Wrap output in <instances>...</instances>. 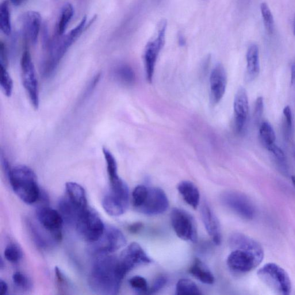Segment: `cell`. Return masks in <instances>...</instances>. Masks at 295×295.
Instances as JSON below:
<instances>
[{
    "instance_id": "6da1fadb",
    "label": "cell",
    "mask_w": 295,
    "mask_h": 295,
    "mask_svg": "<svg viewBox=\"0 0 295 295\" xmlns=\"http://www.w3.org/2000/svg\"><path fill=\"white\" fill-rule=\"evenodd\" d=\"M125 276L119 264L118 258L107 255L98 256L91 268L89 285L95 293L117 294Z\"/></svg>"
},
{
    "instance_id": "7a4b0ae2",
    "label": "cell",
    "mask_w": 295,
    "mask_h": 295,
    "mask_svg": "<svg viewBox=\"0 0 295 295\" xmlns=\"http://www.w3.org/2000/svg\"><path fill=\"white\" fill-rule=\"evenodd\" d=\"M86 22L87 17H84L79 24L62 39L51 42L45 48L47 55L42 61L41 67V74L44 78H49L54 74L69 49L82 34L86 28Z\"/></svg>"
},
{
    "instance_id": "3957f363",
    "label": "cell",
    "mask_w": 295,
    "mask_h": 295,
    "mask_svg": "<svg viewBox=\"0 0 295 295\" xmlns=\"http://www.w3.org/2000/svg\"><path fill=\"white\" fill-rule=\"evenodd\" d=\"M9 178L12 188L23 201L32 204L39 200L41 191L35 172L24 165L14 167L9 172Z\"/></svg>"
},
{
    "instance_id": "277c9868",
    "label": "cell",
    "mask_w": 295,
    "mask_h": 295,
    "mask_svg": "<svg viewBox=\"0 0 295 295\" xmlns=\"http://www.w3.org/2000/svg\"><path fill=\"white\" fill-rule=\"evenodd\" d=\"M74 226L79 235L92 243L100 238L105 229L100 216L89 207L79 214Z\"/></svg>"
},
{
    "instance_id": "5b68a950",
    "label": "cell",
    "mask_w": 295,
    "mask_h": 295,
    "mask_svg": "<svg viewBox=\"0 0 295 295\" xmlns=\"http://www.w3.org/2000/svg\"><path fill=\"white\" fill-rule=\"evenodd\" d=\"M129 190L127 184L123 180L116 185L110 186V190L102 200V206L105 212L111 216H121L129 207Z\"/></svg>"
},
{
    "instance_id": "8992f818",
    "label": "cell",
    "mask_w": 295,
    "mask_h": 295,
    "mask_svg": "<svg viewBox=\"0 0 295 295\" xmlns=\"http://www.w3.org/2000/svg\"><path fill=\"white\" fill-rule=\"evenodd\" d=\"M258 277L267 286L279 294H289L291 282L289 275L281 266L274 263L266 264L258 271Z\"/></svg>"
},
{
    "instance_id": "52a82bcc",
    "label": "cell",
    "mask_w": 295,
    "mask_h": 295,
    "mask_svg": "<svg viewBox=\"0 0 295 295\" xmlns=\"http://www.w3.org/2000/svg\"><path fill=\"white\" fill-rule=\"evenodd\" d=\"M21 65L24 86L34 109H38L40 106L39 86L36 68L29 50H25L23 53Z\"/></svg>"
},
{
    "instance_id": "ba28073f",
    "label": "cell",
    "mask_w": 295,
    "mask_h": 295,
    "mask_svg": "<svg viewBox=\"0 0 295 295\" xmlns=\"http://www.w3.org/2000/svg\"><path fill=\"white\" fill-rule=\"evenodd\" d=\"M166 29V21H161L156 38L149 42L145 48L144 63L146 77L149 83L152 82L156 61L165 44Z\"/></svg>"
},
{
    "instance_id": "9c48e42d",
    "label": "cell",
    "mask_w": 295,
    "mask_h": 295,
    "mask_svg": "<svg viewBox=\"0 0 295 295\" xmlns=\"http://www.w3.org/2000/svg\"><path fill=\"white\" fill-rule=\"evenodd\" d=\"M126 243L124 233L114 226H108L100 238L93 243V251L98 256L107 255L123 247Z\"/></svg>"
},
{
    "instance_id": "30bf717a",
    "label": "cell",
    "mask_w": 295,
    "mask_h": 295,
    "mask_svg": "<svg viewBox=\"0 0 295 295\" xmlns=\"http://www.w3.org/2000/svg\"><path fill=\"white\" fill-rule=\"evenodd\" d=\"M171 221L176 234L182 240L196 242L197 232L193 218L181 209L174 208L171 213Z\"/></svg>"
},
{
    "instance_id": "8fae6325",
    "label": "cell",
    "mask_w": 295,
    "mask_h": 295,
    "mask_svg": "<svg viewBox=\"0 0 295 295\" xmlns=\"http://www.w3.org/2000/svg\"><path fill=\"white\" fill-rule=\"evenodd\" d=\"M37 217L38 224L49 232L57 242L62 239L64 220L59 211L47 206H42L37 210Z\"/></svg>"
},
{
    "instance_id": "7c38bea8",
    "label": "cell",
    "mask_w": 295,
    "mask_h": 295,
    "mask_svg": "<svg viewBox=\"0 0 295 295\" xmlns=\"http://www.w3.org/2000/svg\"><path fill=\"white\" fill-rule=\"evenodd\" d=\"M223 204L237 215L246 220H252L255 216V209L246 195L237 191H227L221 197Z\"/></svg>"
},
{
    "instance_id": "4fadbf2b",
    "label": "cell",
    "mask_w": 295,
    "mask_h": 295,
    "mask_svg": "<svg viewBox=\"0 0 295 295\" xmlns=\"http://www.w3.org/2000/svg\"><path fill=\"white\" fill-rule=\"evenodd\" d=\"M168 206L169 202L168 198L162 189L159 187H148L146 197L137 210L147 215H158L165 212Z\"/></svg>"
},
{
    "instance_id": "5bb4252c",
    "label": "cell",
    "mask_w": 295,
    "mask_h": 295,
    "mask_svg": "<svg viewBox=\"0 0 295 295\" xmlns=\"http://www.w3.org/2000/svg\"><path fill=\"white\" fill-rule=\"evenodd\" d=\"M118 261L122 271L126 275L135 267L151 262V259L139 244L133 242L122 251Z\"/></svg>"
},
{
    "instance_id": "9a60e30c",
    "label": "cell",
    "mask_w": 295,
    "mask_h": 295,
    "mask_svg": "<svg viewBox=\"0 0 295 295\" xmlns=\"http://www.w3.org/2000/svg\"><path fill=\"white\" fill-rule=\"evenodd\" d=\"M21 24L23 36L28 43L35 45L39 37L42 18L39 13L30 11L22 15Z\"/></svg>"
},
{
    "instance_id": "2e32d148",
    "label": "cell",
    "mask_w": 295,
    "mask_h": 295,
    "mask_svg": "<svg viewBox=\"0 0 295 295\" xmlns=\"http://www.w3.org/2000/svg\"><path fill=\"white\" fill-rule=\"evenodd\" d=\"M227 84V73L223 65L218 64L213 68L210 76V95L213 104H217L223 98Z\"/></svg>"
},
{
    "instance_id": "e0dca14e",
    "label": "cell",
    "mask_w": 295,
    "mask_h": 295,
    "mask_svg": "<svg viewBox=\"0 0 295 295\" xmlns=\"http://www.w3.org/2000/svg\"><path fill=\"white\" fill-rule=\"evenodd\" d=\"M227 264L233 271L246 273L254 269L260 263L250 252L242 250H233L228 256Z\"/></svg>"
},
{
    "instance_id": "ac0fdd59",
    "label": "cell",
    "mask_w": 295,
    "mask_h": 295,
    "mask_svg": "<svg viewBox=\"0 0 295 295\" xmlns=\"http://www.w3.org/2000/svg\"><path fill=\"white\" fill-rule=\"evenodd\" d=\"M229 244L233 250H242L254 255L260 263L263 259V248L256 240L242 233H235L229 237Z\"/></svg>"
},
{
    "instance_id": "d6986e66",
    "label": "cell",
    "mask_w": 295,
    "mask_h": 295,
    "mask_svg": "<svg viewBox=\"0 0 295 295\" xmlns=\"http://www.w3.org/2000/svg\"><path fill=\"white\" fill-rule=\"evenodd\" d=\"M233 110L235 130L237 133H241L246 126L249 110L247 92L243 87H240L235 95Z\"/></svg>"
},
{
    "instance_id": "ffe728a7",
    "label": "cell",
    "mask_w": 295,
    "mask_h": 295,
    "mask_svg": "<svg viewBox=\"0 0 295 295\" xmlns=\"http://www.w3.org/2000/svg\"><path fill=\"white\" fill-rule=\"evenodd\" d=\"M201 216L203 223L207 232L211 237L213 242L219 245L221 242V228L215 214L206 201L202 203L201 207Z\"/></svg>"
},
{
    "instance_id": "44dd1931",
    "label": "cell",
    "mask_w": 295,
    "mask_h": 295,
    "mask_svg": "<svg viewBox=\"0 0 295 295\" xmlns=\"http://www.w3.org/2000/svg\"><path fill=\"white\" fill-rule=\"evenodd\" d=\"M65 187L67 195L65 197L73 206L80 210L88 208L86 191L81 185L76 182H69Z\"/></svg>"
},
{
    "instance_id": "7402d4cb",
    "label": "cell",
    "mask_w": 295,
    "mask_h": 295,
    "mask_svg": "<svg viewBox=\"0 0 295 295\" xmlns=\"http://www.w3.org/2000/svg\"><path fill=\"white\" fill-rule=\"evenodd\" d=\"M246 80L248 82L254 80L260 72L259 49L257 45L252 44L248 47L246 53Z\"/></svg>"
},
{
    "instance_id": "603a6c76",
    "label": "cell",
    "mask_w": 295,
    "mask_h": 295,
    "mask_svg": "<svg viewBox=\"0 0 295 295\" xmlns=\"http://www.w3.org/2000/svg\"><path fill=\"white\" fill-rule=\"evenodd\" d=\"M178 190L187 204L194 209L197 208L200 204V192L194 183L188 181H182L179 184Z\"/></svg>"
},
{
    "instance_id": "cb8c5ba5",
    "label": "cell",
    "mask_w": 295,
    "mask_h": 295,
    "mask_svg": "<svg viewBox=\"0 0 295 295\" xmlns=\"http://www.w3.org/2000/svg\"><path fill=\"white\" fill-rule=\"evenodd\" d=\"M190 273L202 283L212 284L214 281L213 275L201 260L197 258L194 260L190 268Z\"/></svg>"
},
{
    "instance_id": "d4e9b609",
    "label": "cell",
    "mask_w": 295,
    "mask_h": 295,
    "mask_svg": "<svg viewBox=\"0 0 295 295\" xmlns=\"http://www.w3.org/2000/svg\"><path fill=\"white\" fill-rule=\"evenodd\" d=\"M60 17L57 26V34L62 37L74 15V7L70 3H65L61 9Z\"/></svg>"
},
{
    "instance_id": "484cf974",
    "label": "cell",
    "mask_w": 295,
    "mask_h": 295,
    "mask_svg": "<svg viewBox=\"0 0 295 295\" xmlns=\"http://www.w3.org/2000/svg\"><path fill=\"white\" fill-rule=\"evenodd\" d=\"M114 78L118 82L125 86H130L135 83V73L133 69L128 65H118L114 71Z\"/></svg>"
},
{
    "instance_id": "4316f807",
    "label": "cell",
    "mask_w": 295,
    "mask_h": 295,
    "mask_svg": "<svg viewBox=\"0 0 295 295\" xmlns=\"http://www.w3.org/2000/svg\"><path fill=\"white\" fill-rule=\"evenodd\" d=\"M103 153L107 164V171L108 174L110 183L118 181L121 178L118 174V167L116 159L108 149L103 148Z\"/></svg>"
},
{
    "instance_id": "83f0119b",
    "label": "cell",
    "mask_w": 295,
    "mask_h": 295,
    "mask_svg": "<svg viewBox=\"0 0 295 295\" xmlns=\"http://www.w3.org/2000/svg\"><path fill=\"white\" fill-rule=\"evenodd\" d=\"M0 29L7 36H10L12 32L10 10L7 1H4L0 6Z\"/></svg>"
},
{
    "instance_id": "f1b7e54d",
    "label": "cell",
    "mask_w": 295,
    "mask_h": 295,
    "mask_svg": "<svg viewBox=\"0 0 295 295\" xmlns=\"http://www.w3.org/2000/svg\"><path fill=\"white\" fill-rule=\"evenodd\" d=\"M176 294L178 295H199L200 290L195 283L190 279L183 278L179 279L176 286Z\"/></svg>"
},
{
    "instance_id": "f546056e",
    "label": "cell",
    "mask_w": 295,
    "mask_h": 295,
    "mask_svg": "<svg viewBox=\"0 0 295 295\" xmlns=\"http://www.w3.org/2000/svg\"><path fill=\"white\" fill-rule=\"evenodd\" d=\"M259 133L260 141L266 148L275 143V134L269 122L264 121L260 124Z\"/></svg>"
},
{
    "instance_id": "4dcf8cb0",
    "label": "cell",
    "mask_w": 295,
    "mask_h": 295,
    "mask_svg": "<svg viewBox=\"0 0 295 295\" xmlns=\"http://www.w3.org/2000/svg\"><path fill=\"white\" fill-rule=\"evenodd\" d=\"M276 162L278 167L283 174H288V166H287L285 155L282 149L275 143L266 147Z\"/></svg>"
},
{
    "instance_id": "1f68e13d",
    "label": "cell",
    "mask_w": 295,
    "mask_h": 295,
    "mask_svg": "<svg viewBox=\"0 0 295 295\" xmlns=\"http://www.w3.org/2000/svg\"><path fill=\"white\" fill-rule=\"evenodd\" d=\"M0 85L4 94L8 97L12 95L13 91V81L7 68L0 65Z\"/></svg>"
},
{
    "instance_id": "d6a6232c",
    "label": "cell",
    "mask_w": 295,
    "mask_h": 295,
    "mask_svg": "<svg viewBox=\"0 0 295 295\" xmlns=\"http://www.w3.org/2000/svg\"><path fill=\"white\" fill-rule=\"evenodd\" d=\"M260 13L263 21V24L269 34H272L274 30V21L273 15L269 6L265 3H263L260 6Z\"/></svg>"
},
{
    "instance_id": "836d02e7",
    "label": "cell",
    "mask_w": 295,
    "mask_h": 295,
    "mask_svg": "<svg viewBox=\"0 0 295 295\" xmlns=\"http://www.w3.org/2000/svg\"><path fill=\"white\" fill-rule=\"evenodd\" d=\"M5 257L11 263H17L20 262L23 257V252L17 244L11 243L8 245L5 251Z\"/></svg>"
},
{
    "instance_id": "e575fe53",
    "label": "cell",
    "mask_w": 295,
    "mask_h": 295,
    "mask_svg": "<svg viewBox=\"0 0 295 295\" xmlns=\"http://www.w3.org/2000/svg\"><path fill=\"white\" fill-rule=\"evenodd\" d=\"M14 285L22 290H29L32 287V283L30 279L22 272H16L13 276Z\"/></svg>"
},
{
    "instance_id": "d590c367",
    "label": "cell",
    "mask_w": 295,
    "mask_h": 295,
    "mask_svg": "<svg viewBox=\"0 0 295 295\" xmlns=\"http://www.w3.org/2000/svg\"><path fill=\"white\" fill-rule=\"evenodd\" d=\"M148 187L144 185L137 186L132 193L134 207L137 209L143 204L148 192Z\"/></svg>"
},
{
    "instance_id": "8d00e7d4",
    "label": "cell",
    "mask_w": 295,
    "mask_h": 295,
    "mask_svg": "<svg viewBox=\"0 0 295 295\" xmlns=\"http://www.w3.org/2000/svg\"><path fill=\"white\" fill-rule=\"evenodd\" d=\"M129 284L133 289L139 293L148 292V283L144 277L136 275L129 279Z\"/></svg>"
},
{
    "instance_id": "74e56055",
    "label": "cell",
    "mask_w": 295,
    "mask_h": 295,
    "mask_svg": "<svg viewBox=\"0 0 295 295\" xmlns=\"http://www.w3.org/2000/svg\"><path fill=\"white\" fill-rule=\"evenodd\" d=\"M55 276L57 287L60 293H65V291L68 288V282L63 272L58 267L55 268Z\"/></svg>"
},
{
    "instance_id": "f35d334b",
    "label": "cell",
    "mask_w": 295,
    "mask_h": 295,
    "mask_svg": "<svg viewBox=\"0 0 295 295\" xmlns=\"http://www.w3.org/2000/svg\"><path fill=\"white\" fill-rule=\"evenodd\" d=\"M167 282V278L165 276H163V275H160V276L155 279L152 285L151 288L148 290V293L149 294H154L159 292L160 289L164 288V286L166 285Z\"/></svg>"
},
{
    "instance_id": "ab89813d",
    "label": "cell",
    "mask_w": 295,
    "mask_h": 295,
    "mask_svg": "<svg viewBox=\"0 0 295 295\" xmlns=\"http://www.w3.org/2000/svg\"><path fill=\"white\" fill-rule=\"evenodd\" d=\"M263 99L262 97H259L255 101L254 117L256 122H258L261 119L263 112Z\"/></svg>"
},
{
    "instance_id": "60d3db41",
    "label": "cell",
    "mask_w": 295,
    "mask_h": 295,
    "mask_svg": "<svg viewBox=\"0 0 295 295\" xmlns=\"http://www.w3.org/2000/svg\"><path fill=\"white\" fill-rule=\"evenodd\" d=\"M283 114L285 120V123L286 126V130H288L289 132L291 131L293 125V116L292 110L289 106H286L283 109Z\"/></svg>"
},
{
    "instance_id": "b9f144b4",
    "label": "cell",
    "mask_w": 295,
    "mask_h": 295,
    "mask_svg": "<svg viewBox=\"0 0 295 295\" xmlns=\"http://www.w3.org/2000/svg\"><path fill=\"white\" fill-rule=\"evenodd\" d=\"M8 52L6 45L3 41L0 42V65L7 67L8 65Z\"/></svg>"
},
{
    "instance_id": "7bdbcfd3",
    "label": "cell",
    "mask_w": 295,
    "mask_h": 295,
    "mask_svg": "<svg viewBox=\"0 0 295 295\" xmlns=\"http://www.w3.org/2000/svg\"><path fill=\"white\" fill-rule=\"evenodd\" d=\"M143 227V225L141 223H136L129 226V231L133 233H136L139 232Z\"/></svg>"
},
{
    "instance_id": "ee69618b",
    "label": "cell",
    "mask_w": 295,
    "mask_h": 295,
    "mask_svg": "<svg viewBox=\"0 0 295 295\" xmlns=\"http://www.w3.org/2000/svg\"><path fill=\"white\" fill-rule=\"evenodd\" d=\"M9 290V286H8L7 283L1 279L0 280V295H5L7 294Z\"/></svg>"
},
{
    "instance_id": "f6af8a7d",
    "label": "cell",
    "mask_w": 295,
    "mask_h": 295,
    "mask_svg": "<svg viewBox=\"0 0 295 295\" xmlns=\"http://www.w3.org/2000/svg\"><path fill=\"white\" fill-rule=\"evenodd\" d=\"M291 83L295 89V60L291 65Z\"/></svg>"
},
{
    "instance_id": "bcb514c9",
    "label": "cell",
    "mask_w": 295,
    "mask_h": 295,
    "mask_svg": "<svg viewBox=\"0 0 295 295\" xmlns=\"http://www.w3.org/2000/svg\"><path fill=\"white\" fill-rule=\"evenodd\" d=\"M11 3L13 4L15 6H20L24 4L26 0H10Z\"/></svg>"
},
{
    "instance_id": "7dc6e473",
    "label": "cell",
    "mask_w": 295,
    "mask_h": 295,
    "mask_svg": "<svg viewBox=\"0 0 295 295\" xmlns=\"http://www.w3.org/2000/svg\"><path fill=\"white\" fill-rule=\"evenodd\" d=\"M179 37V43H181L183 45V44H185V41L182 36Z\"/></svg>"
},
{
    "instance_id": "c3c4849f",
    "label": "cell",
    "mask_w": 295,
    "mask_h": 295,
    "mask_svg": "<svg viewBox=\"0 0 295 295\" xmlns=\"http://www.w3.org/2000/svg\"><path fill=\"white\" fill-rule=\"evenodd\" d=\"M291 179H292V181L293 183V185L295 186V176H292Z\"/></svg>"
},
{
    "instance_id": "681fc988",
    "label": "cell",
    "mask_w": 295,
    "mask_h": 295,
    "mask_svg": "<svg viewBox=\"0 0 295 295\" xmlns=\"http://www.w3.org/2000/svg\"><path fill=\"white\" fill-rule=\"evenodd\" d=\"M294 34L295 37V19H294Z\"/></svg>"
},
{
    "instance_id": "f907efd6",
    "label": "cell",
    "mask_w": 295,
    "mask_h": 295,
    "mask_svg": "<svg viewBox=\"0 0 295 295\" xmlns=\"http://www.w3.org/2000/svg\"><path fill=\"white\" fill-rule=\"evenodd\" d=\"M294 157H295V153H294Z\"/></svg>"
}]
</instances>
